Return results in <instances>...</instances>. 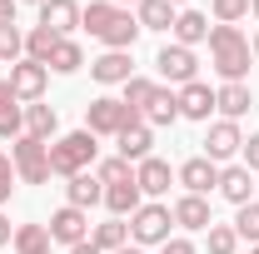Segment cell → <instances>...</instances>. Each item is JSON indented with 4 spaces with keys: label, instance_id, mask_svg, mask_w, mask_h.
I'll use <instances>...</instances> for the list:
<instances>
[{
    "label": "cell",
    "instance_id": "6da1fadb",
    "mask_svg": "<svg viewBox=\"0 0 259 254\" xmlns=\"http://www.w3.org/2000/svg\"><path fill=\"white\" fill-rule=\"evenodd\" d=\"M80 30H90L100 45H110V50H130V45L140 40V20L130 15L125 5H110V0H90V5L80 10Z\"/></svg>",
    "mask_w": 259,
    "mask_h": 254
},
{
    "label": "cell",
    "instance_id": "7a4b0ae2",
    "mask_svg": "<svg viewBox=\"0 0 259 254\" xmlns=\"http://www.w3.org/2000/svg\"><path fill=\"white\" fill-rule=\"evenodd\" d=\"M209 60L220 70V80H244L249 75V60H254V50H249V35L239 30V25H209Z\"/></svg>",
    "mask_w": 259,
    "mask_h": 254
},
{
    "label": "cell",
    "instance_id": "3957f363",
    "mask_svg": "<svg viewBox=\"0 0 259 254\" xmlns=\"http://www.w3.org/2000/svg\"><path fill=\"white\" fill-rule=\"evenodd\" d=\"M100 164V140L90 130H70V135H55L50 140V175H85Z\"/></svg>",
    "mask_w": 259,
    "mask_h": 254
},
{
    "label": "cell",
    "instance_id": "277c9868",
    "mask_svg": "<svg viewBox=\"0 0 259 254\" xmlns=\"http://www.w3.org/2000/svg\"><path fill=\"white\" fill-rule=\"evenodd\" d=\"M130 125H140V110H130L125 100H115V95H100V100H90L85 105V130L90 135H115L120 140V130H130Z\"/></svg>",
    "mask_w": 259,
    "mask_h": 254
},
{
    "label": "cell",
    "instance_id": "5b68a950",
    "mask_svg": "<svg viewBox=\"0 0 259 254\" xmlns=\"http://www.w3.org/2000/svg\"><path fill=\"white\" fill-rule=\"evenodd\" d=\"M10 159H15V175L25 185H45L50 180V145L45 140H30V135L10 140Z\"/></svg>",
    "mask_w": 259,
    "mask_h": 254
},
{
    "label": "cell",
    "instance_id": "8992f818",
    "mask_svg": "<svg viewBox=\"0 0 259 254\" xmlns=\"http://www.w3.org/2000/svg\"><path fill=\"white\" fill-rule=\"evenodd\" d=\"M169 224H175V215H169V204H140L135 215H130V244H164L169 239Z\"/></svg>",
    "mask_w": 259,
    "mask_h": 254
},
{
    "label": "cell",
    "instance_id": "52a82bcc",
    "mask_svg": "<svg viewBox=\"0 0 259 254\" xmlns=\"http://www.w3.org/2000/svg\"><path fill=\"white\" fill-rule=\"evenodd\" d=\"M45 229H50V239H55V244L75 249V244H85V239H90V215H85V209H75V204H60V209L50 215Z\"/></svg>",
    "mask_w": 259,
    "mask_h": 254
},
{
    "label": "cell",
    "instance_id": "ba28073f",
    "mask_svg": "<svg viewBox=\"0 0 259 254\" xmlns=\"http://www.w3.org/2000/svg\"><path fill=\"white\" fill-rule=\"evenodd\" d=\"M45 85H50V65H40V60H15L10 65V90H15V100L35 105V100L45 95Z\"/></svg>",
    "mask_w": 259,
    "mask_h": 254
},
{
    "label": "cell",
    "instance_id": "9c48e42d",
    "mask_svg": "<svg viewBox=\"0 0 259 254\" xmlns=\"http://www.w3.org/2000/svg\"><path fill=\"white\" fill-rule=\"evenodd\" d=\"M155 70H160L169 85H190V80H199V60H194V50H185V45H164L160 55H155Z\"/></svg>",
    "mask_w": 259,
    "mask_h": 254
},
{
    "label": "cell",
    "instance_id": "30bf717a",
    "mask_svg": "<svg viewBox=\"0 0 259 254\" xmlns=\"http://www.w3.org/2000/svg\"><path fill=\"white\" fill-rule=\"evenodd\" d=\"M244 150V135H239V120H214L209 135H204V159H214V164H225Z\"/></svg>",
    "mask_w": 259,
    "mask_h": 254
},
{
    "label": "cell",
    "instance_id": "8fae6325",
    "mask_svg": "<svg viewBox=\"0 0 259 254\" xmlns=\"http://www.w3.org/2000/svg\"><path fill=\"white\" fill-rule=\"evenodd\" d=\"M175 180L185 185V194H209V190H220V164L204 159V155H194V159H185V164L175 170Z\"/></svg>",
    "mask_w": 259,
    "mask_h": 254
},
{
    "label": "cell",
    "instance_id": "7c38bea8",
    "mask_svg": "<svg viewBox=\"0 0 259 254\" xmlns=\"http://www.w3.org/2000/svg\"><path fill=\"white\" fill-rule=\"evenodd\" d=\"M80 0H45L40 5V25L45 30H55L60 40H70V30H80Z\"/></svg>",
    "mask_w": 259,
    "mask_h": 254
},
{
    "label": "cell",
    "instance_id": "4fadbf2b",
    "mask_svg": "<svg viewBox=\"0 0 259 254\" xmlns=\"http://www.w3.org/2000/svg\"><path fill=\"white\" fill-rule=\"evenodd\" d=\"M180 120H209L214 115V90L204 85V80H190V85H180Z\"/></svg>",
    "mask_w": 259,
    "mask_h": 254
},
{
    "label": "cell",
    "instance_id": "5bb4252c",
    "mask_svg": "<svg viewBox=\"0 0 259 254\" xmlns=\"http://www.w3.org/2000/svg\"><path fill=\"white\" fill-rule=\"evenodd\" d=\"M169 215H175V224H180V229H190V234L214 224V215H209V199H204V194H180V199L169 204Z\"/></svg>",
    "mask_w": 259,
    "mask_h": 254
},
{
    "label": "cell",
    "instance_id": "9a60e30c",
    "mask_svg": "<svg viewBox=\"0 0 259 254\" xmlns=\"http://www.w3.org/2000/svg\"><path fill=\"white\" fill-rule=\"evenodd\" d=\"M220 194H225L234 209L249 204V199H254V170H244V164H225V170H220Z\"/></svg>",
    "mask_w": 259,
    "mask_h": 254
},
{
    "label": "cell",
    "instance_id": "2e32d148",
    "mask_svg": "<svg viewBox=\"0 0 259 254\" xmlns=\"http://www.w3.org/2000/svg\"><path fill=\"white\" fill-rule=\"evenodd\" d=\"M90 75L100 85H125L135 75V60H130V50H105L100 60H90Z\"/></svg>",
    "mask_w": 259,
    "mask_h": 254
},
{
    "label": "cell",
    "instance_id": "e0dca14e",
    "mask_svg": "<svg viewBox=\"0 0 259 254\" xmlns=\"http://www.w3.org/2000/svg\"><path fill=\"white\" fill-rule=\"evenodd\" d=\"M135 185H140V194H169V185H175V170L164 164V159H140L135 164Z\"/></svg>",
    "mask_w": 259,
    "mask_h": 254
},
{
    "label": "cell",
    "instance_id": "ac0fdd59",
    "mask_svg": "<svg viewBox=\"0 0 259 254\" xmlns=\"http://www.w3.org/2000/svg\"><path fill=\"white\" fill-rule=\"evenodd\" d=\"M214 110H220L225 120H239V115H249V110H254V95H249V85H244V80H229V85H220V90H214Z\"/></svg>",
    "mask_w": 259,
    "mask_h": 254
},
{
    "label": "cell",
    "instance_id": "d6986e66",
    "mask_svg": "<svg viewBox=\"0 0 259 254\" xmlns=\"http://www.w3.org/2000/svg\"><path fill=\"white\" fill-rule=\"evenodd\" d=\"M65 204H75V209L105 204V185L95 180V170H85V175H70V185H65Z\"/></svg>",
    "mask_w": 259,
    "mask_h": 254
},
{
    "label": "cell",
    "instance_id": "ffe728a7",
    "mask_svg": "<svg viewBox=\"0 0 259 254\" xmlns=\"http://www.w3.org/2000/svg\"><path fill=\"white\" fill-rule=\"evenodd\" d=\"M25 135L50 145V140L60 135V115H55V105H40V100H35V105H25Z\"/></svg>",
    "mask_w": 259,
    "mask_h": 254
},
{
    "label": "cell",
    "instance_id": "44dd1931",
    "mask_svg": "<svg viewBox=\"0 0 259 254\" xmlns=\"http://www.w3.org/2000/svg\"><path fill=\"white\" fill-rule=\"evenodd\" d=\"M140 204H145V194H140V185H135V180H125V185H105V209H110L115 220L135 215Z\"/></svg>",
    "mask_w": 259,
    "mask_h": 254
},
{
    "label": "cell",
    "instance_id": "7402d4cb",
    "mask_svg": "<svg viewBox=\"0 0 259 254\" xmlns=\"http://www.w3.org/2000/svg\"><path fill=\"white\" fill-rule=\"evenodd\" d=\"M199 40H209V15H199V10H180V15H175V45L194 50Z\"/></svg>",
    "mask_w": 259,
    "mask_h": 254
},
{
    "label": "cell",
    "instance_id": "603a6c76",
    "mask_svg": "<svg viewBox=\"0 0 259 254\" xmlns=\"http://www.w3.org/2000/svg\"><path fill=\"white\" fill-rule=\"evenodd\" d=\"M175 5L169 0H140L135 5V20H140V30H175Z\"/></svg>",
    "mask_w": 259,
    "mask_h": 254
},
{
    "label": "cell",
    "instance_id": "cb8c5ba5",
    "mask_svg": "<svg viewBox=\"0 0 259 254\" xmlns=\"http://www.w3.org/2000/svg\"><path fill=\"white\" fill-rule=\"evenodd\" d=\"M140 120H145L150 130H155V125H175V120H180V100H175V90H164V85H160L155 100L140 110Z\"/></svg>",
    "mask_w": 259,
    "mask_h": 254
},
{
    "label": "cell",
    "instance_id": "d4e9b609",
    "mask_svg": "<svg viewBox=\"0 0 259 254\" xmlns=\"http://www.w3.org/2000/svg\"><path fill=\"white\" fill-rule=\"evenodd\" d=\"M150 145H155V130L145 125H130V130H120V155L130 159V164H140V159H150Z\"/></svg>",
    "mask_w": 259,
    "mask_h": 254
},
{
    "label": "cell",
    "instance_id": "484cf974",
    "mask_svg": "<svg viewBox=\"0 0 259 254\" xmlns=\"http://www.w3.org/2000/svg\"><path fill=\"white\" fill-rule=\"evenodd\" d=\"M10 244H15V254H50L55 239H50L45 224H15V239Z\"/></svg>",
    "mask_w": 259,
    "mask_h": 254
},
{
    "label": "cell",
    "instance_id": "4316f807",
    "mask_svg": "<svg viewBox=\"0 0 259 254\" xmlns=\"http://www.w3.org/2000/svg\"><path fill=\"white\" fill-rule=\"evenodd\" d=\"M90 244H95L100 254H115V249H125V244H130V224H125V220H105V224H95Z\"/></svg>",
    "mask_w": 259,
    "mask_h": 254
},
{
    "label": "cell",
    "instance_id": "83f0119b",
    "mask_svg": "<svg viewBox=\"0 0 259 254\" xmlns=\"http://www.w3.org/2000/svg\"><path fill=\"white\" fill-rule=\"evenodd\" d=\"M55 45H60V35H55V30H45V25H35V30H25V60H40V65H50Z\"/></svg>",
    "mask_w": 259,
    "mask_h": 254
},
{
    "label": "cell",
    "instance_id": "f1b7e54d",
    "mask_svg": "<svg viewBox=\"0 0 259 254\" xmlns=\"http://www.w3.org/2000/svg\"><path fill=\"white\" fill-rule=\"evenodd\" d=\"M95 180L100 185H125V180H135V164H130L125 155H110L95 164Z\"/></svg>",
    "mask_w": 259,
    "mask_h": 254
},
{
    "label": "cell",
    "instance_id": "f546056e",
    "mask_svg": "<svg viewBox=\"0 0 259 254\" xmlns=\"http://www.w3.org/2000/svg\"><path fill=\"white\" fill-rule=\"evenodd\" d=\"M80 65H85V50H80L75 40H60L55 55H50V70H55V75H75Z\"/></svg>",
    "mask_w": 259,
    "mask_h": 254
},
{
    "label": "cell",
    "instance_id": "4dcf8cb0",
    "mask_svg": "<svg viewBox=\"0 0 259 254\" xmlns=\"http://www.w3.org/2000/svg\"><path fill=\"white\" fill-rule=\"evenodd\" d=\"M155 90H160L155 80H145V75H130V80H125V105H130V110H145V105L155 100Z\"/></svg>",
    "mask_w": 259,
    "mask_h": 254
},
{
    "label": "cell",
    "instance_id": "1f68e13d",
    "mask_svg": "<svg viewBox=\"0 0 259 254\" xmlns=\"http://www.w3.org/2000/svg\"><path fill=\"white\" fill-rule=\"evenodd\" d=\"M234 234L249 239V244H259V199L239 204V215H234Z\"/></svg>",
    "mask_w": 259,
    "mask_h": 254
},
{
    "label": "cell",
    "instance_id": "d6a6232c",
    "mask_svg": "<svg viewBox=\"0 0 259 254\" xmlns=\"http://www.w3.org/2000/svg\"><path fill=\"white\" fill-rule=\"evenodd\" d=\"M204 239H209V254H234V249H239L234 224H209V229H204Z\"/></svg>",
    "mask_w": 259,
    "mask_h": 254
},
{
    "label": "cell",
    "instance_id": "836d02e7",
    "mask_svg": "<svg viewBox=\"0 0 259 254\" xmlns=\"http://www.w3.org/2000/svg\"><path fill=\"white\" fill-rule=\"evenodd\" d=\"M0 60H5V65L25 60V35L15 30V25H0Z\"/></svg>",
    "mask_w": 259,
    "mask_h": 254
},
{
    "label": "cell",
    "instance_id": "e575fe53",
    "mask_svg": "<svg viewBox=\"0 0 259 254\" xmlns=\"http://www.w3.org/2000/svg\"><path fill=\"white\" fill-rule=\"evenodd\" d=\"M20 135H25V105L0 110V140H20Z\"/></svg>",
    "mask_w": 259,
    "mask_h": 254
},
{
    "label": "cell",
    "instance_id": "d590c367",
    "mask_svg": "<svg viewBox=\"0 0 259 254\" xmlns=\"http://www.w3.org/2000/svg\"><path fill=\"white\" fill-rule=\"evenodd\" d=\"M249 15V0H214V25H234Z\"/></svg>",
    "mask_w": 259,
    "mask_h": 254
},
{
    "label": "cell",
    "instance_id": "8d00e7d4",
    "mask_svg": "<svg viewBox=\"0 0 259 254\" xmlns=\"http://www.w3.org/2000/svg\"><path fill=\"white\" fill-rule=\"evenodd\" d=\"M15 180H20V175H15V159H10L5 150H0V204L10 199V190H15Z\"/></svg>",
    "mask_w": 259,
    "mask_h": 254
},
{
    "label": "cell",
    "instance_id": "74e56055",
    "mask_svg": "<svg viewBox=\"0 0 259 254\" xmlns=\"http://www.w3.org/2000/svg\"><path fill=\"white\" fill-rule=\"evenodd\" d=\"M160 254H199V249H194V244L185 239V234H169V239L160 244Z\"/></svg>",
    "mask_w": 259,
    "mask_h": 254
},
{
    "label": "cell",
    "instance_id": "f35d334b",
    "mask_svg": "<svg viewBox=\"0 0 259 254\" xmlns=\"http://www.w3.org/2000/svg\"><path fill=\"white\" fill-rule=\"evenodd\" d=\"M239 155H244V170H259V135L244 140V150H239Z\"/></svg>",
    "mask_w": 259,
    "mask_h": 254
},
{
    "label": "cell",
    "instance_id": "ab89813d",
    "mask_svg": "<svg viewBox=\"0 0 259 254\" xmlns=\"http://www.w3.org/2000/svg\"><path fill=\"white\" fill-rule=\"evenodd\" d=\"M15 5L20 0H0V25H15Z\"/></svg>",
    "mask_w": 259,
    "mask_h": 254
},
{
    "label": "cell",
    "instance_id": "60d3db41",
    "mask_svg": "<svg viewBox=\"0 0 259 254\" xmlns=\"http://www.w3.org/2000/svg\"><path fill=\"white\" fill-rule=\"evenodd\" d=\"M10 105H20L15 90H10V80H0V110H10Z\"/></svg>",
    "mask_w": 259,
    "mask_h": 254
},
{
    "label": "cell",
    "instance_id": "b9f144b4",
    "mask_svg": "<svg viewBox=\"0 0 259 254\" xmlns=\"http://www.w3.org/2000/svg\"><path fill=\"white\" fill-rule=\"evenodd\" d=\"M10 239H15V229H10V220H5V215H0V249H5Z\"/></svg>",
    "mask_w": 259,
    "mask_h": 254
},
{
    "label": "cell",
    "instance_id": "7bdbcfd3",
    "mask_svg": "<svg viewBox=\"0 0 259 254\" xmlns=\"http://www.w3.org/2000/svg\"><path fill=\"white\" fill-rule=\"evenodd\" d=\"M70 254H100V249H95V244H90V239H85V244H75V249H70Z\"/></svg>",
    "mask_w": 259,
    "mask_h": 254
},
{
    "label": "cell",
    "instance_id": "ee69618b",
    "mask_svg": "<svg viewBox=\"0 0 259 254\" xmlns=\"http://www.w3.org/2000/svg\"><path fill=\"white\" fill-rule=\"evenodd\" d=\"M115 254H145V249H140V244H125V249H115Z\"/></svg>",
    "mask_w": 259,
    "mask_h": 254
},
{
    "label": "cell",
    "instance_id": "f6af8a7d",
    "mask_svg": "<svg viewBox=\"0 0 259 254\" xmlns=\"http://www.w3.org/2000/svg\"><path fill=\"white\" fill-rule=\"evenodd\" d=\"M169 5H175V10H190V0H169Z\"/></svg>",
    "mask_w": 259,
    "mask_h": 254
},
{
    "label": "cell",
    "instance_id": "bcb514c9",
    "mask_svg": "<svg viewBox=\"0 0 259 254\" xmlns=\"http://www.w3.org/2000/svg\"><path fill=\"white\" fill-rule=\"evenodd\" d=\"M249 50H254V60H259V35H254V40H249Z\"/></svg>",
    "mask_w": 259,
    "mask_h": 254
},
{
    "label": "cell",
    "instance_id": "7dc6e473",
    "mask_svg": "<svg viewBox=\"0 0 259 254\" xmlns=\"http://www.w3.org/2000/svg\"><path fill=\"white\" fill-rule=\"evenodd\" d=\"M249 10H254V20H259V0H249Z\"/></svg>",
    "mask_w": 259,
    "mask_h": 254
},
{
    "label": "cell",
    "instance_id": "c3c4849f",
    "mask_svg": "<svg viewBox=\"0 0 259 254\" xmlns=\"http://www.w3.org/2000/svg\"><path fill=\"white\" fill-rule=\"evenodd\" d=\"M120 5H140V0H120Z\"/></svg>",
    "mask_w": 259,
    "mask_h": 254
},
{
    "label": "cell",
    "instance_id": "681fc988",
    "mask_svg": "<svg viewBox=\"0 0 259 254\" xmlns=\"http://www.w3.org/2000/svg\"><path fill=\"white\" fill-rule=\"evenodd\" d=\"M25 5H45V0H25Z\"/></svg>",
    "mask_w": 259,
    "mask_h": 254
},
{
    "label": "cell",
    "instance_id": "f907efd6",
    "mask_svg": "<svg viewBox=\"0 0 259 254\" xmlns=\"http://www.w3.org/2000/svg\"><path fill=\"white\" fill-rule=\"evenodd\" d=\"M249 254H259V244H249Z\"/></svg>",
    "mask_w": 259,
    "mask_h": 254
}]
</instances>
